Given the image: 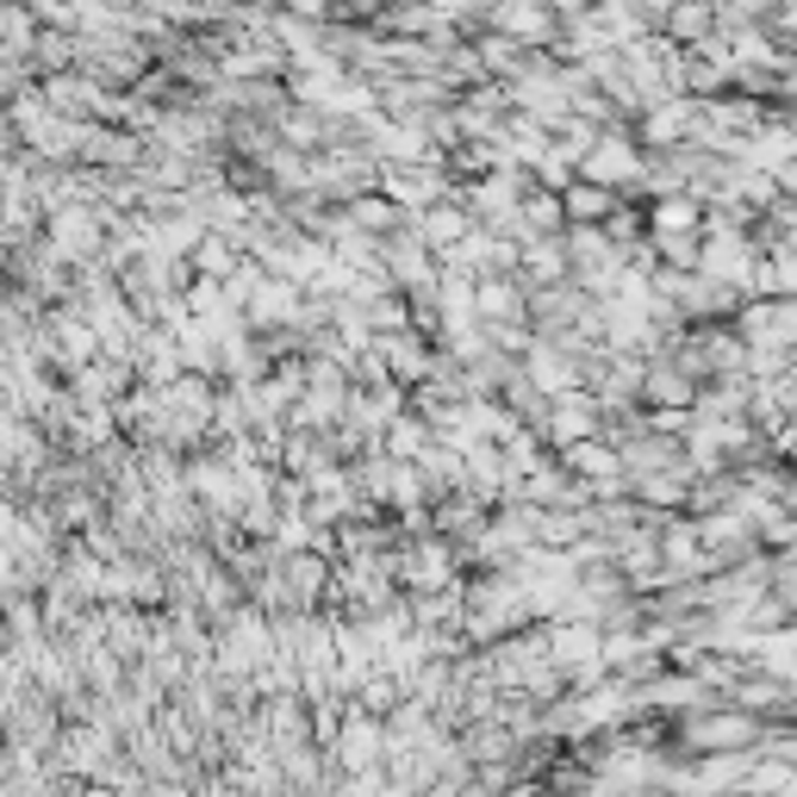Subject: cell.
<instances>
[{"label": "cell", "instance_id": "6da1fadb", "mask_svg": "<svg viewBox=\"0 0 797 797\" xmlns=\"http://www.w3.org/2000/svg\"><path fill=\"white\" fill-rule=\"evenodd\" d=\"M567 200H573V212H580V219H592V212H605V206H610L605 188H598V193H592V188H573Z\"/></svg>", "mask_w": 797, "mask_h": 797}, {"label": "cell", "instance_id": "7a4b0ae2", "mask_svg": "<svg viewBox=\"0 0 797 797\" xmlns=\"http://www.w3.org/2000/svg\"><path fill=\"white\" fill-rule=\"evenodd\" d=\"M766 280H779V287H797V256H779V262H773V275H766Z\"/></svg>", "mask_w": 797, "mask_h": 797}, {"label": "cell", "instance_id": "3957f363", "mask_svg": "<svg viewBox=\"0 0 797 797\" xmlns=\"http://www.w3.org/2000/svg\"><path fill=\"white\" fill-rule=\"evenodd\" d=\"M660 225H698V206H660Z\"/></svg>", "mask_w": 797, "mask_h": 797}]
</instances>
